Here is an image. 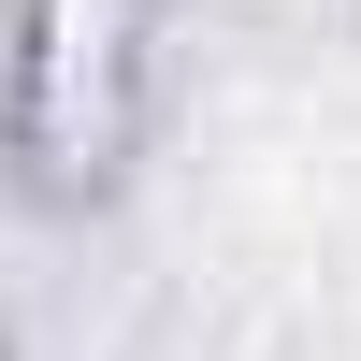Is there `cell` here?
I'll return each instance as SVG.
<instances>
[{
  "mask_svg": "<svg viewBox=\"0 0 361 361\" xmlns=\"http://www.w3.org/2000/svg\"><path fill=\"white\" fill-rule=\"evenodd\" d=\"M130 58H145V0H44L29 15V145H44L58 173H102L116 130H130Z\"/></svg>",
  "mask_w": 361,
  "mask_h": 361,
  "instance_id": "1",
  "label": "cell"
}]
</instances>
